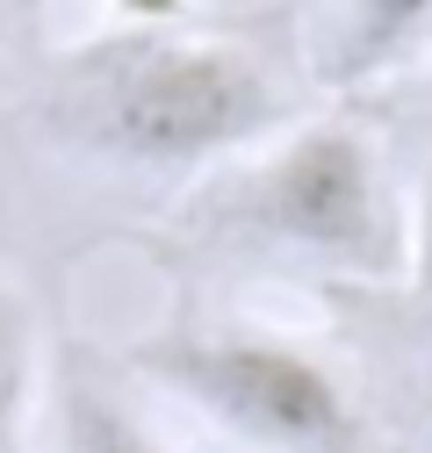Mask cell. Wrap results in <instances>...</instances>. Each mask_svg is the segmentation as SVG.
<instances>
[{
	"mask_svg": "<svg viewBox=\"0 0 432 453\" xmlns=\"http://www.w3.org/2000/svg\"><path fill=\"white\" fill-rule=\"evenodd\" d=\"M296 123V94L245 43L130 29L58 73L50 130L137 173H224Z\"/></svg>",
	"mask_w": 432,
	"mask_h": 453,
	"instance_id": "6da1fadb",
	"label": "cell"
},
{
	"mask_svg": "<svg viewBox=\"0 0 432 453\" xmlns=\"http://www.w3.org/2000/svg\"><path fill=\"white\" fill-rule=\"evenodd\" d=\"M209 231L324 280H411V202L374 137L339 116H296L282 137L224 165Z\"/></svg>",
	"mask_w": 432,
	"mask_h": 453,
	"instance_id": "7a4b0ae2",
	"label": "cell"
},
{
	"mask_svg": "<svg viewBox=\"0 0 432 453\" xmlns=\"http://www.w3.org/2000/svg\"><path fill=\"white\" fill-rule=\"evenodd\" d=\"M130 367L245 453H382L339 367L282 331L174 324L137 338Z\"/></svg>",
	"mask_w": 432,
	"mask_h": 453,
	"instance_id": "3957f363",
	"label": "cell"
},
{
	"mask_svg": "<svg viewBox=\"0 0 432 453\" xmlns=\"http://www.w3.org/2000/svg\"><path fill=\"white\" fill-rule=\"evenodd\" d=\"M425 43H432V0H317L303 65L317 87L353 94L411 65Z\"/></svg>",
	"mask_w": 432,
	"mask_h": 453,
	"instance_id": "277c9868",
	"label": "cell"
},
{
	"mask_svg": "<svg viewBox=\"0 0 432 453\" xmlns=\"http://www.w3.org/2000/svg\"><path fill=\"white\" fill-rule=\"evenodd\" d=\"M50 453H174V446L130 411V395L108 374L66 367L50 388Z\"/></svg>",
	"mask_w": 432,
	"mask_h": 453,
	"instance_id": "5b68a950",
	"label": "cell"
},
{
	"mask_svg": "<svg viewBox=\"0 0 432 453\" xmlns=\"http://www.w3.org/2000/svg\"><path fill=\"white\" fill-rule=\"evenodd\" d=\"M43 403V338L22 280L0 273V453H29V425Z\"/></svg>",
	"mask_w": 432,
	"mask_h": 453,
	"instance_id": "8992f818",
	"label": "cell"
},
{
	"mask_svg": "<svg viewBox=\"0 0 432 453\" xmlns=\"http://www.w3.org/2000/svg\"><path fill=\"white\" fill-rule=\"evenodd\" d=\"M411 280L432 288V158H425V180L411 195Z\"/></svg>",
	"mask_w": 432,
	"mask_h": 453,
	"instance_id": "52a82bcc",
	"label": "cell"
}]
</instances>
